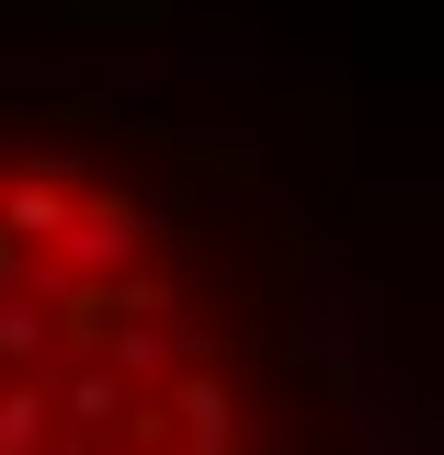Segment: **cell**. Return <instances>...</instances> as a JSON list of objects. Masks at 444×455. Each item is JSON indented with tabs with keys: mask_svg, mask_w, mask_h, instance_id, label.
<instances>
[{
	"mask_svg": "<svg viewBox=\"0 0 444 455\" xmlns=\"http://www.w3.org/2000/svg\"><path fill=\"white\" fill-rule=\"evenodd\" d=\"M0 455H262L182 239L80 148H0Z\"/></svg>",
	"mask_w": 444,
	"mask_h": 455,
	"instance_id": "cell-1",
	"label": "cell"
}]
</instances>
